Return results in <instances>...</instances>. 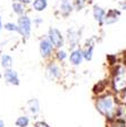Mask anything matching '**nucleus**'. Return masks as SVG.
<instances>
[{"label":"nucleus","mask_w":126,"mask_h":127,"mask_svg":"<svg viewBox=\"0 0 126 127\" xmlns=\"http://www.w3.org/2000/svg\"><path fill=\"white\" fill-rule=\"evenodd\" d=\"M95 109L101 116H103L107 120L115 118L117 104V98L114 92H105L102 94L97 95L94 100Z\"/></svg>","instance_id":"1"},{"label":"nucleus","mask_w":126,"mask_h":127,"mask_svg":"<svg viewBox=\"0 0 126 127\" xmlns=\"http://www.w3.org/2000/svg\"><path fill=\"white\" fill-rule=\"evenodd\" d=\"M110 86L114 93H125L126 91V64L117 63L111 68Z\"/></svg>","instance_id":"2"},{"label":"nucleus","mask_w":126,"mask_h":127,"mask_svg":"<svg viewBox=\"0 0 126 127\" xmlns=\"http://www.w3.org/2000/svg\"><path fill=\"white\" fill-rule=\"evenodd\" d=\"M44 76L47 79L51 82H58L64 76V69L61 67L60 63H58L55 59H51L47 63L44 67Z\"/></svg>","instance_id":"3"},{"label":"nucleus","mask_w":126,"mask_h":127,"mask_svg":"<svg viewBox=\"0 0 126 127\" xmlns=\"http://www.w3.org/2000/svg\"><path fill=\"white\" fill-rule=\"evenodd\" d=\"M16 23L19 29L18 34L24 39H30L32 34V30H33V19L27 14H25L23 16H19Z\"/></svg>","instance_id":"4"},{"label":"nucleus","mask_w":126,"mask_h":127,"mask_svg":"<svg viewBox=\"0 0 126 127\" xmlns=\"http://www.w3.org/2000/svg\"><path fill=\"white\" fill-rule=\"evenodd\" d=\"M56 48L53 47V44L50 42V40L47 37V35L43 37H41L39 41V53L41 56L42 59L44 60H51L55 55Z\"/></svg>","instance_id":"5"},{"label":"nucleus","mask_w":126,"mask_h":127,"mask_svg":"<svg viewBox=\"0 0 126 127\" xmlns=\"http://www.w3.org/2000/svg\"><path fill=\"white\" fill-rule=\"evenodd\" d=\"M47 37L50 40V42L53 44L56 49H61L66 44V37L61 33V31L57 27H49L47 32Z\"/></svg>","instance_id":"6"},{"label":"nucleus","mask_w":126,"mask_h":127,"mask_svg":"<svg viewBox=\"0 0 126 127\" xmlns=\"http://www.w3.org/2000/svg\"><path fill=\"white\" fill-rule=\"evenodd\" d=\"M66 43L68 44L69 50H73L75 48L80 47V41H81V33L79 30L68 29L66 33Z\"/></svg>","instance_id":"7"},{"label":"nucleus","mask_w":126,"mask_h":127,"mask_svg":"<svg viewBox=\"0 0 126 127\" xmlns=\"http://www.w3.org/2000/svg\"><path fill=\"white\" fill-rule=\"evenodd\" d=\"M74 10V0H58V13L61 17H68Z\"/></svg>","instance_id":"8"},{"label":"nucleus","mask_w":126,"mask_h":127,"mask_svg":"<svg viewBox=\"0 0 126 127\" xmlns=\"http://www.w3.org/2000/svg\"><path fill=\"white\" fill-rule=\"evenodd\" d=\"M84 61V56H83V51L82 48H75L73 50H71L69 52V57H68V63L69 65L74 67H79L81 66Z\"/></svg>","instance_id":"9"},{"label":"nucleus","mask_w":126,"mask_h":127,"mask_svg":"<svg viewBox=\"0 0 126 127\" xmlns=\"http://www.w3.org/2000/svg\"><path fill=\"white\" fill-rule=\"evenodd\" d=\"M97 43V39L95 37H90L86 40V43L83 45L82 51H83L84 60L85 61H91L93 59V52H94V47Z\"/></svg>","instance_id":"10"},{"label":"nucleus","mask_w":126,"mask_h":127,"mask_svg":"<svg viewBox=\"0 0 126 127\" xmlns=\"http://www.w3.org/2000/svg\"><path fill=\"white\" fill-rule=\"evenodd\" d=\"M2 76L5 78V82L8 85H13V86H18L21 84V79H19L18 73L14 70L13 68L5 69L2 73Z\"/></svg>","instance_id":"11"},{"label":"nucleus","mask_w":126,"mask_h":127,"mask_svg":"<svg viewBox=\"0 0 126 127\" xmlns=\"http://www.w3.org/2000/svg\"><path fill=\"white\" fill-rule=\"evenodd\" d=\"M106 14H107V10H106L103 7L99 5H94L92 7V16L94 21L99 24L100 26H103L105 25V17H106Z\"/></svg>","instance_id":"12"},{"label":"nucleus","mask_w":126,"mask_h":127,"mask_svg":"<svg viewBox=\"0 0 126 127\" xmlns=\"http://www.w3.org/2000/svg\"><path fill=\"white\" fill-rule=\"evenodd\" d=\"M122 16V11L119 9H109L107 10L105 17V25H114L121 19Z\"/></svg>","instance_id":"13"},{"label":"nucleus","mask_w":126,"mask_h":127,"mask_svg":"<svg viewBox=\"0 0 126 127\" xmlns=\"http://www.w3.org/2000/svg\"><path fill=\"white\" fill-rule=\"evenodd\" d=\"M27 111L31 116H38L40 114V101L37 98H32L26 102Z\"/></svg>","instance_id":"14"},{"label":"nucleus","mask_w":126,"mask_h":127,"mask_svg":"<svg viewBox=\"0 0 126 127\" xmlns=\"http://www.w3.org/2000/svg\"><path fill=\"white\" fill-rule=\"evenodd\" d=\"M31 7L37 13H42L48 8V0H33Z\"/></svg>","instance_id":"15"},{"label":"nucleus","mask_w":126,"mask_h":127,"mask_svg":"<svg viewBox=\"0 0 126 127\" xmlns=\"http://www.w3.org/2000/svg\"><path fill=\"white\" fill-rule=\"evenodd\" d=\"M68 57H69V53L67 52L64 48H61V49H56L55 55H53V59L60 64H64L66 60H68Z\"/></svg>","instance_id":"16"},{"label":"nucleus","mask_w":126,"mask_h":127,"mask_svg":"<svg viewBox=\"0 0 126 127\" xmlns=\"http://www.w3.org/2000/svg\"><path fill=\"white\" fill-rule=\"evenodd\" d=\"M11 8H13V13L15 14V15H17L18 17L25 15V13H26V5L22 3L18 0H17V1H14L13 5H11Z\"/></svg>","instance_id":"17"},{"label":"nucleus","mask_w":126,"mask_h":127,"mask_svg":"<svg viewBox=\"0 0 126 127\" xmlns=\"http://www.w3.org/2000/svg\"><path fill=\"white\" fill-rule=\"evenodd\" d=\"M13 64H14V61L10 55H7V53L1 55V57H0V65H1V67L3 69L13 68Z\"/></svg>","instance_id":"18"},{"label":"nucleus","mask_w":126,"mask_h":127,"mask_svg":"<svg viewBox=\"0 0 126 127\" xmlns=\"http://www.w3.org/2000/svg\"><path fill=\"white\" fill-rule=\"evenodd\" d=\"M31 124V118L27 115H22L15 120L16 127H29Z\"/></svg>","instance_id":"19"},{"label":"nucleus","mask_w":126,"mask_h":127,"mask_svg":"<svg viewBox=\"0 0 126 127\" xmlns=\"http://www.w3.org/2000/svg\"><path fill=\"white\" fill-rule=\"evenodd\" d=\"M108 127H126V122L123 118H114L108 120Z\"/></svg>","instance_id":"20"},{"label":"nucleus","mask_w":126,"mask_h":127,"mask_svg":"<svg viewBox=\"0 0 126 127\" xmlns=\"http://www.w3.org/2000/svg\"><path fill=\"white\" fill-rule=\"evenodd\" d=\"M3 29L8 32H13V33H18L19 32L17 23H14V22H8V23L3 24Z\"/></svg>","instance_id":"21"},{"label":"nucleus","mask_w":126,"mask_h":127,"mask_svg":"<svg viewBox=\"0 0 126 127\" xmlns=\"http://www.w3.org/2000/svg\"><path fill=\"white\" fill-rule=\"evenodd\" d=\"M87 5V0H74V9L77 11L83 10Z\"/></svg>","instance_id":"22"},{"label":"nucleus","mask_w":126,"mask_h":127,"mask_svg":"<svg viewBox=\"0 0 126 127\" xmlns=\"http://www.w3.org/2000/svg\"><path fill=\"white\" fill-rule=\"evenodd\" d=\"M43 24V18L42 17H35L34 19H33V25H34L35 27H40Z\"/></svg>","instance_id":"23"},{"label":"nucleus","mask_w":126,"mask_h":127,"mask_svg":"<svg viewBox=\"0 0 126 127\" xmlns=\"http://www.w3.org/2000/svg\"><path fill=\"white\" fill-rule=\"evenodd\" d=\"M34 127H51V126L48 123H45L44 120H38V122H35Z\"/></svg>","instance_id":"24"},{"label":"nucleus","mask_w":126,"mask_h":127,"mask_svg":"<svg viewBox=\"0 0 126 127\" xmlns=\"http://www.w3.org/2000/svg\"><path fill=\"white\" fill-rule=\"evenodd\" d=\"M118 5H119L121 10H125L126 11V0L125 1H122V2H118Z\"/></svg>","instance_id":"25"},{"label":"nucleus","mask_w":126,"mask_h":127,"mask_svg":"<svg viewBox=\"0 0 126 127\" xmlns=\"http://www.w3.org/2000/svg\"><path fill=\"white\" fill-rule=\"evenodd\" d=\"M18 1H21L22 3H24V5H30V3H32V1H33V0H18Z\"/></svg>","instance_id":"26"},{"label":"nucleus","mask_w":126,"mask_h":127,"mask_svg":"<svg viewBox=\"0 0 126 127\" xmlns=\"http://www.w3.org/2000/svg\"><path fill=\"white\" fill-rule=\"evenodd\" d=\"M0 127H5V122L2 119H0Z\"/></svg>","instance_id":"27"},{"label":"nucleus","mask_w":126,"mask_h":127,"mask_svg":"<svg viewBox=\"0 0 126 127\" xmlns=\"http://www.w3.org/2000/svg\"><path fill=\"white\" fill-rule=\"evenodd\" d=\"M1 29H3V24L1 22V16H0V31H1Z\"/></svg>","instance_id":"28"},{"label":"nucleus","mask_w":126,"mask_h":127,"mask_svg":"<svg viewBox=\"0 0 126 127\" xmlns=\"http://www.w3.org/2000/svg\"><path fill=\"white\" fill-rule=\"evenodd\" d=\"M115 1H117V2H122V1H125V0H115Z\"/></svg>","instance_id":"29"},{"label":"nucleus","mask_w":126,"mask_h":127,"mask_svg":"<svg viewBox=\"0 0 126 127\" xmlns=\"http://www.w3.org/2000/svg\"><path fill=\"white\" fill-rule=\"evenodd\" d=\"M0 68H1V65H0ZM2 76V74H1V70H0V77Z\"/></svg>","instance_id":"30"},{"label":"nucleus","mask_w":126,"mask_h":127,"mask_svg":"<svg viewBox=\"0 0 126 127\" xmlns=\"http://www.w3.org/2000/svg\"><path fill=\"white\" fill-rule=\"evenodd\" d=\"M29 127H34V126H29Z\"/></svg>","instance_id":"31"}]
</instances>
